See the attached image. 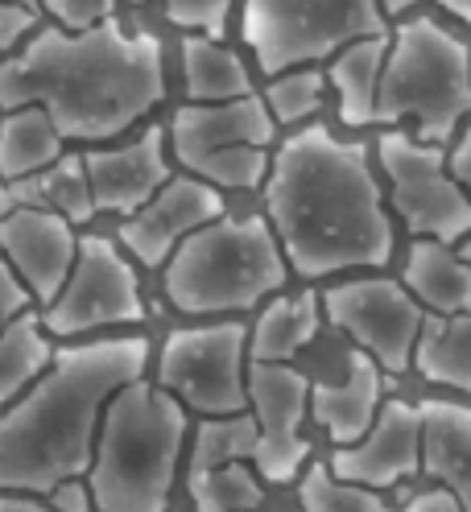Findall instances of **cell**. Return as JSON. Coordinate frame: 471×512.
<instances>
[{
  "mask_svg": "<svg viewBox=\"0 0 471 512\" xmlns=\"http://www.w3.org/2000/svg\"><path fill=\"white\" fill-rule=\"evenodd\" d=\"M182 83H186V100L191 104H228V100H244V95L257 91L248 62L232 46L207 34L182 38Z\"/></svg>",
  "mask_w": 471,
  "mask_h": 512,
  "instance_id": "24",
  "label": "cell"
},
{
  "mask_svg": "<svg viewBox=\"0 0 471 512\" xmlns=\"http://www.w3.org/2000/svg\"><path fill=\"white\" fill-rule=\"evenodd\" d=\"M240 34L257 58V71L273 79L393 29L381 0H244Z\"/></svg>",
  "mask_w": 471,
  "mask_h": 512,
  "instance_id": "8",
  "label": "cell"
},
{
  "mask_svg": "<svg viewBox=\"0 0 471 512\" xmlns=\"http://www.w3.org/2000/svg\"><path fill=\"white\" fill-rule=\"evenodd\" d=\"M116 5H120V0H38V9L54 25L71 29V34H83V29H96V25L112 21Z\"/></svg>",
  "mask_w": 471,
  "mask_h": 512,
  "instance_id": "33",
  "label": "cell"
},
{
  "mask_svg": "<svg viewBox=\"0 0 471 512\" xmlns=\"http://www.w3.org/2000/svg\"><path fill=\"white\" fill-rule=\"evenodd\" d=\"M42 323L54 339L145 323L137 265L120 240H108L96 232H87L79 240V261L67 285H62V294L50 306H42Z\"/></svg>",
  "mask_w": 471,
  "mask_h": 512,
  "instance_id": "11",
  "label": "cell"
},
{
  "mask_svg": "<svg viewBox=\"0 0 471 512\" xmlns=\"http://www.w3.org/2000/svg\"><path fill=\"white\" fill-rule=\"evenodd\" d=\"M331 471L348 484H364V488H397L410 475L422 471V413L418 405L389 397L376 413L372 430L352 442V446H335L331 455Z\"/></svg>",
  "mask_w": 471,
  "mask_h": 512,
  "instance_id": "17",
  "label": "cell"
},
{
  "mask_svg": "<svg viewBox=\"0 0 471 512\" xmlns=\"http://www.w3.org/2000/svg\"><path fill=\"white\" fill-rule=\"evenodd\" d=\"M401 285L426 306V314H471V265L455 244L414 240L401 265Z\"/></svg>",
  "mask_w": 471,
  "mask_h": 512,
  "instance_id": "21",
  "label": "cell"
},
{
  "mask_svg": "<svg viewBox=\"0 0 471 512\" xmlns=\"http://www.w3.org/2000/svg\"><path fill=\"white\" fill-rule=\"evenodd\" d=\"M124 5H145V0H124Z\"/></svg>",
  "mask_w": 471,
  "mask_h": 512,
  "instance_id": "44",
  "label": "cell"
},
{
  "mask_svg": "<svg viewBox=\"0 0 471 512\" xmlns=\"http://www.w3.org/2000/svg\"><path fill=\"white\" fill-rule=\"evenodd\" d=\"M405 512H471L463 496H455L451 488H426V492H414L405 500Z\"/></svg>",
  "mask_w": 471,
  "mask_h": 512,
  "instance_id": "36",
  "label": "cell"
},
{
  "mask_svg": "<svg viewBox=\"0 0 471 512\" xmlns=\"http://www.w3.org/2000/svg\"><path fill=\"white\" fill-rule=\"evenodd\" d=\"M323 294H277L248 327V360L253 364H286L319 335L323 327Z\"/></svg>",
  "mask_w": 471,
  "mask_h": 512,
  "instance_id": "22",
  "label": "cell"
},
{
  "mask_svg": "<svg viewBox=\"0 0 471 512\" xmlns=\"http://www.w3.org/2000/svg\"><path fill=\"white\" fill-rule=\"evenodd\" d=\"M224 211V190L195 178L174 174L157 195L129 219H120V244L145 269H166L170 256L191 240L199 228L215 223Z\"/></svg>",
  "mask_w": 471,
  "mask_h": 512,
  "instance_id": "14",
  "label": "cell"
},
{
  "mask_svg": "<svg viewBox=\"0 0 471 512\" xmlns=\"http://www.w3.org/2000/svg\"><path fill=\"white\" fill-rule=\"evenodd\" d=\"M191 500L199 512H253L261 492V471L253 463H224V467H199L186 479Z\"/></svg>",
  "mask_w": 471,
  "mask_h": 512,
  "instance_id": "28",
  "label": "cell"
},
{
  "mask_svg": "<svg viewBox=\"0 0 471 512\" xmlns=\"http://www.w3.org/2000/svg\"><path fill=\"white\" fill-rule=\"evenodd\" d=\"M414 5H418V0H381V9H385V17H389V21L405 17V13H410Z\"/></svg>",
  "mask_w": 471,
  "mask_h": 512,
  "instance_id": "41",
  "label": "cell"
},
{
  "mask_svg": "<svg viewBox=\"0 0 471 512\" xmlns=\"http://www.w3.org/2000/svg\"><path fill=\"white\" fill-rule=\"evenodd\" d=\"M327 87H331V79L323 67H294V71L273 75L261 95H265V104L281 128H302L319 116Z\"/></svg>",
  "mask_w": 471,
  "mask_h": 512,
  "instance_id": "30",
  "label": "cell"
},
{
  "mask_svg": "<svg viewBox=\"0 0 471 512\" xmlns=\"http://www.w3.org/2000/svg\"><path fill=\"white\" fill-rule=\"evenodd\" d=\"M79 240L83 236L67 215L34 207L0 215V252H5V261L25 281L29 298L38 306H50L62 294V285H67L79 261Z\"/></svg>",
  "mask_w": 471,
  "mask_h": 512,
  "instance_id": "16",
  "label": "cell"
},
{
  "mask_svg": "<svg viewBox=\"0 0 471 512\" xmlns=\"http://www.w3.org/2000/svg\"><path fill=\"white\" fill-rule=\"evenodd\" d=\"M471 120V46L430 17H410L393 29L389 62L381 75L376 124L405 128L451 145Z\"/></svg>",
  "mask_w": 471,
  "mask_h": 512,
  "instance_id": "6",
  "label": "cell"
},
{
  "mask_svg": "<svg viewBox=\"0 0 471 512\" xmlns=\"http://www.w3.org/2000/svg\"><path fill=\"white\" fill-rule=\"evenodd\" d=\"M29 290H25V281L13 273V265L5 261V252H0V327L9 323V318H17V314H25L29 310Z\"/></svg>",
  "mask_w": 471,
  "mask_h": 512,
  "instance_id": "35",
  "label": "cell"
},
{
  "mask_svg": "<svg viewBox=\"0 0 471 512\" xmlns=\"http://www.w3.org/2000/svg\"><path fill=\"white\" fill-rule=\"evenodd\" d=\"M438 9H447L451 17H459V21L471 25V0H438Z\"/></svg>",
  "mask_w": 471,
  "mask_h": 512,
  "instance_id": "40",
  "label": "cell"
},
{
  "mask_svg": "<svg viewBox=\"0 0 471 512\" xmlns=\"http://www.w3.org/2000/svg\"><path fill=\"white\" fill-rule=\"evenodd\" d=\"M277 120L265 95H244L228 104H182L174 108L166 133L170 157L182 174H195L219 190H261L273 153H277Z\"/></svg>",
  "mask_w": 471,
  "mask_h": 512,
  "instance_id": "7",
  "label": "cell"
},
{
  "mask_svg": "<svg viewBox=\"0 0 471 512\" xmlns=\"http://www.w3.org/2000/svg\"><path fill=\"white\" fill-rule=\"evenodd\" d=\"M290 261L265 215H219L199 228L162 269V290L191 318L257 310L286 290Z\"/></svg>",
  "mask_w": 471,
  "mask_h": 512,
  "instance_id": "5",
  "label": "cell"
},
{
  "mask_svg": "<svg viewBox=\"0 0 471 512\" xmlns=\"http://www.w3.org/2000/svg\"><path fill=\"white\" fill-rule=\"evenodd\" d=\"M21 207L67 215L75 228L91 223V215H100V207H96V195H91L83 153L58 157L54 166L29 174V178H13V182L0 178V215H13Z\"/></svg>",
  "mask_w": 471,
  "mask_h": 512,
  "instance_id": "19",
  "label": "cell"
},
{
  "mask_svg": "<svg viewBox=\"0 0 471 512\" xmlns=\"http://www.w3.org/2000/svg\"><path fill=\"white\" fill-rule=\"evenodd\" d=\"M385 405V368L368 351H356L348 360V376L339 384H314L310 389V418L327 430L335 446L360 442L376 413Z\"/></svg>",
  "mask_w": 471,
  "mask_h": 512,
  "instance_id": "18",
  "label": "cell"
},
{
  "mask_svg": "<svg viewBox=\"0 0 471 512\" xmlns=\"http://www.w3.org/2000/svg\"><path fill=\"white\" fill-rule=\"evenodd\" d=\"M376 162L389 178V207L414 240L459 244L471 236V195L451 174L447 145H430L405 128H385Z\"/></svg>",
  "mask_w": 471,
  "mask_h": 512,
  "instance_id": "9",
  "label": "cell"
},
{
  "mask_svg": "<svg viewBox=\"0 0 471 512\" xmlns=\"http://www.w3.org/2000/svg\"><path fill=\"white\" fill-rule=\"evenodd\" d=\"M310 389L314 384L290 364H248V413L261 430L253 467L269 484H290L310 459V442L302 438Z\"/></svg>",
  "mask_w": 471,
  "mask_h": 512,
  "instance_id": "13",
  "label": "cell"
},
{
  "mask_svg": "<svg viewBox=\"0 0 471 512\" xmlns=\"http://www.w3.org/2000/svg\"><path fill=\"white\" fill-rule=\"evenodd\" d=\"M149 368V339L108 335L54 351V364L0 409V492L50 496L96 459L108 401Z\"/></svg>",
  "mask_w": 471,
  "mask_h": 512,
  "instance_id": "3",
  "label": "cell"
},
{
  "mask_svg": "<svg viewBox=\"0 0 471 512\" xmlns=\"http://www.w3.org/2000/svg\"><path fill=\"white\" fill-rule=\"evenodd\" d=\"M54 335L46 331L42 314L25 310L0 327V409H9L38 384V376L54 364Z\"/></svg>",
  "mask_w": 471,
  "mask_h": 512,
  "instance_id": "25",
  "label": "cell"
},
{
  "mask_svg": "<svg viewBox=\"0 0 471 512\" xmlns=\"http://www.w3.org/2000/svg\"><path fill=\"white\" fill-rule=\"evenodd\" d=\"M5 5H21V9H29V5H34V0H5Z\"/></svg>",
  "mask_w": 471,
  "mask_h": 512,
  "instance_id": "43",
  "label": "cell"
},
{
  "mask_svg": "<svg viewBox=\"0 0 471 512\" xmlns=\"http://www.w3.org/2000/svg\"><path fill=\"white\" fill-rule=\"evenodd\" d=\"M46 500L58 512H91V508H96V500H91V488L83 484V479H67V484H58Z\"/></svg>",
  "mask_w": 471,
  "mask_h": 512,
  "instance_id": "37",
  "label": "cell"
},
{
  "mask_svg": "<svg viewBox=\"0 0 471 512\" xmlns=\"http://www.w3.org/2000/svg\"><path fill=\"white\" fill-rule=\"evenodd\" d=\"M83 162H87L96 207L116 219L137 215L157 190L174 178L170 133L162 124H145L141 133L124 145H91L83 153Z\"/></svg>",
  "mask_w": 471,
  "mask_h": 512,
  "instance_id": "15",
  "label": "cell"
},
{
  "mask_svg": "<svg viewBox=\"0 0 471 512\" xmlns=\"http://www.w3.org/2000/svg\"><path fill=\"white\" fill-rule=\"evenodd\" d=\"M451 174L463 182V190L471 195V120L463 124V133H459V141L451 149Z\"/></svg>",
  "mask_w": 471,
  "mask_h": 512,
  "instance_id": "38",
  "label": "cell"
},
{
  "mask_svg": "<svg viewBox=\"0 0 471 512\" xmlns=\"http://www.w3.org/2000/svg\"><path fill=\"white\" fill-rule=\"evenodd\" d=\"M302 512H393V508L376 488L348 484V479L331 471V463H314L302 479Z\"/></svg>",
  "mask_w": 471,
  "mask_h": 512,
  "instance_id": "31",
  "label": "cell"
},
{
  "mask_svg": "<svg viewBox=\"0 0 471 512\" xmlns=\"http://www.w3.org/2000/svg\"><path fill=\"white\" fill-rule=\"evenodd\" d=\"M327 323L343 331L356 351L381 364L385 372H405L414 364V351L426 327V306L393 277H356L331 285L323 294Z\"/></svg>",
  "mask_w": 471,
  "mask_h": 512,
  "instance_id": "12",
  "label": "cell"
},
{
  "mask_svg": "<svg viewBox=\"0 0 471 512\" xmlns=\"http://www.w3.org/2000/svg\"><path fill=\"white\" fill-rule=\"evenodd\" d=\"M257 418L253 413H232V418H203L191 442V471L199 467H224V463H253L257 451Z\"/></svg>",
  "mask_w": 471,
  "mask_h": 512,
  "instance_id": "29",
  "label": "cell"
},
{
  "mask_svg": "<svg viewBox=\"0 0 471 512\" xmlns=\"http://www.w3.org/2000/svg\"><path fill=\"white\" fill-rule=\"evenodd\" d=\"M414 368L430 384L471 397V314H430L414 351Z\"/></svg>",
  "mask_w": 471,
  "mask_h": 512,
  "instance_id": "27",
  "label": "cell"
},
{
  "mask_svg": "<svg viewBox=\"0 0 471 512\" xmlns=\"http://www.w3.org/2000/svg\"><path fill=\"white\" fill-rule=\"evenodd\" d=\"M248 327L207 323L170 331L157 356V384L199 418H232L248 409Z\"/></svg>",
  "mask_w": 471,
  "mask_h": 512,
  "instance_id": "10",
  "label": "cell"
},
{
  "mask_svg": "<svg viewBox=\"0 0 471 512\" xmlns=\"http://www.w3.org/2000/svg\"><path fill=\"white\" fill-rule=\"evenodd\" d=\"M34 9H21V5H5L0 0V58L5 54H13L21 42H25V34H34Z\"/></svg>",
  "mask_w": 471,
  "mask_h": 512,
  "instance_id": "34",
  "label": "cell"
},
{
  "mask_svg": "<svg viewBox=\"0 0 471 512\" xmlns=\"http://www.w3.org/2000/svg\"><path fill=\"white\" fill-rule=\"evenodd\" d=\"M393 34L360 38L343 46L335 58H327V79L339 95V120L348 128H372L376 124V100H381V75L389 62Z\"/></svg>",
  "mask_w": 471,
  "mask_h": 512,
  "instance_id": "23",
  "label": "cell"
},
{
  "mask_svg": "<svg viewBox=\"0 0 471 512\" xmlns=\"http://www.w3.org/2000/svg\"><path fill=\"white\" fill-rule=\"evenodd\" d=\"M67 137L58 133V124L50 120L46 108H13L0 120V178H29L46 166H54L58 157H67Z\"/></svg>",
  "mask_w": 471,
  "mask_h": 512,
  "instance_id": "26",
  "label": "cell"
},
{
  "mask_svg": "<svg viewBox=\"0 0 471 512\" xmlns=\"http://www.w3.org/2000/svg\"><path fill=\"white\" fill-rule=\"evenodd\" d=\"M422 413V471L471 504V405L430 397Z\"/></svg>",
  "mask_w": 471,
  "mask_h": 512,
  "instance_id": "20",
  "label": "cell"
},
{
  "mask_svg": "<svg viewBox=\"0 0 471 512\" xmlns=\"http://www.w3.org/2000/svg\"><path fill=\"white\" fill-rule=\"evenodd\" d=\"M0 512H58V508L29 492H0Z\"/></svg>",
  "mask_w": 471,
  "mask_h": 512,
  "instance_id": "39",
  "label": "cell"
},
{
  "mask_svg": "<svg viewBox=\"0 0 471 512\" xmlns=\"http://www.w3.org/2000/svg\"><path fill=\"white\" fill-rule=\"evenodd\" d=\"M174 393L145 376L108 401L87 488L96 512H166L191 418Z\"/></svg>",
  "mask_w": 471,
  "mask_h": 512,
  "instance_id": "4",
  "label": "cell"
},
{
  "mask_svg": "<svg viewBox=\"0 0 471 512\" xmlns=\"http://www.w3.org/2000/svg\"><path fill=\"white\" fill-rule=\"evenodd\" d=\"M162 100V42L116 17L83 34L62 25L34 29L21 50L0 58V112L46 108L67 141H116Z\"/></svg>",
  "mask_w": 471,
  "mask_h": 512,
  "instance_id": "2",
  "label": "cell"
},
{
  "mask_svg": "<svg viewBox=\"0 0 471 512\" xmlns=\"http://www.w3.org/2000/svg\"><path fill=\"white\" fill-rule=\"evenodd\" d=\"M261 199L302 281L389 265L393 223L360 141L335 137L327 124L294 128L273 153Z\"/></svg>",
  "mask_w": 471,
  "mask_h": 512,
  "instance_id": "1",
  "label": "cell"
},
{
  "mask_svg": "<svg viewBox=\"0 0 471 512\" xmlns=\"http://www.w3.org/2000/svg\"><path fill=\"white\" fill-rule=\"evenodd\" d=\"M232 5L236 0H166V17H170V25L186 29V34L219 38L228 25Z\"/></svg>",
  "mask_w": 471,
  "mask_h": 512,
  "instance_id": "32",
  "label": "cell"
},
{
  "mask_svg": "<svg viewBox=\"0 0 471 512\" xmlns=\"http://www.w3.org/2000/svg\"><path fill=\"white\" fill-rule=\"evenodd\" d=\"M455 248H459V256H463V261H467V265H471V236H463V240H459V244H455Z\"/></svg>",
  "mask_w": 471,
  "mask_h": 512,
  "instance_id": "42",
  "label": "cell"
}]
</instances>
